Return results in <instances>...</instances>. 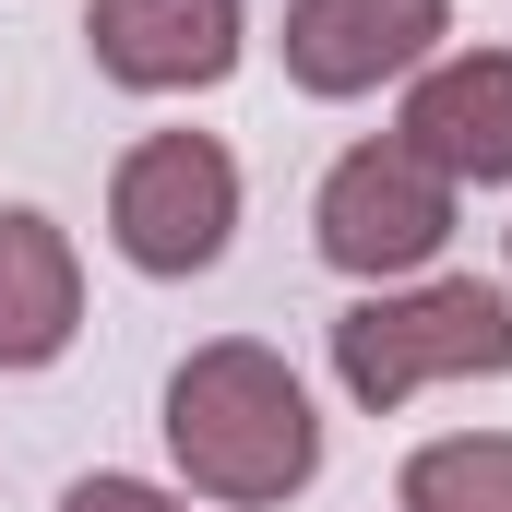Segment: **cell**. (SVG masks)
Returning a JSON list of instances; mask_svg holds the SVG:
<instances>
[{
	"instance_id": "1",
	"label": "cell",
	"mask_w": 512,
	"mask_h": 512,
	"mask_svg": "<svg viewBox=\"0 0 512 512\" xmlns=\"http://www.w3.org/2000/svg\"><path fill=\"white\" fill-rule=\"evenodd\" d=\"M167 453H179V477H191L203 501H227V512L298 501V489L322 477L310 382H298L274 346H251V334L191 346V358L167 370Z\"/></svg>"
},
{
	"instance_id": "2",
	"label": "cell",
	"mask_w": 512,
	"mask_h": 512,
	"mask_svg": "<svg viewBox=\"0 0 512 512\" xmlns=\"http://www.w3.org/2000/svg\"><path fill=\"white\" fill-rule=\"evenodd\" d=\"M512 370V298L477 274H429V286H370L358 310H334V382L370 417L417 405L429 382H501Z\"/></svg>"
},
{
	"instance_id": "3",
	"label": "cell",
	"mask_w": 512,
	"mask_h": 512,
	"mask_svg": "<svg viewBox=\"0 0 512 512\" xmlns=\"http://www.w3.org/2000/svg\"><path fill=\"white\" fill-rule=\"evenodd\" d=\"M108 239L131 274H203L239 239V155L215 131H155L108 179Z\"/></svg>"
},
{
	"instance_id": "4",
	"label": "cell",
	"mask_w": 512,
	"mask_h": 512,
	"mask_svg": "<svg viewBox=\"0 0 512 512\" xmlns=\"http://www.w3.org/2000/svg\"><path fill=\"white\" fill-rule=\"evenodd\" d=\"M310 239L334 274H358V286H393V274H417V262H441L453 239V179L429 167V155H405V143H346L334 155V179H322V203H310Z\"/></svg>"
},
{
	"instance_id": "5",
	"label": "cell",
	"mask_w": 512,
	"mask_h": 512,
	"mask_svg": "<svg viewBox=\"0 0 512 512\" xmlns=\"http://www.w3.org/2000/svg\"><path fill=\"white\" fill-rule=\"evenodd\" d=\"M453 36V0H286V72L298 96H382L417 84Z\"/></svg>"
},
{
	"instance_id": "6",
	"label": "cell",
	"mask_w": 512,
	"mask_h": 512,
	"mask_svg": "<svg viewBox=\"0 0 512 512\" xmlns=\"http://www.w3.org/2000/svg\"><path fill=\"white\" fill-rule=\"evenodd\" d=\"M84 48L131 96H191V84H227L239 72L251 12L239 0H96L84 12Z\"/></svg>"
},
{
	"instance_id": "7",
	"label": "cell",
	"mask_w": 512,
	"mask_h": 512,
	"mask_svg": "<svg viewBox=\"0 0 512 512\" xmlns=\"http://www.w3.org/2000/svg\"><path fill=\"white\" fill-rule=\"evenodd\" d=\"M405 155H429L453 191L477 179H512V48H441L417 84H405V120H393Z\"/></svg>"
},
{
	"instance_id": "8",
	"label": "cell",
	"mask_w": 512,
	"mask_h": 512,
	"mask_svg": "<svg viewBox=\"0 0 512 512\" xmlns=\"http://www.w3.org/2000/svg\"><path fill=\"white\" fill-rule=\"evenodd\" d=\"M84 334V262L36 203H0V370H48Z\"/></svg>"
},
{
	"instance_id": "9",
	"label": "cell",
	"mask_w": 512,
	"mask_h": 512,
	"mask_svg": "<svg viewBox=\"0 0 512 512\" xmlns=\"http://www.w3.org/2000/svg\"><path fill=\"white\" fill-rule=\"evenodd\" d=\"M393 501L405 512H512V429H453V441L405 453Z\"/></svg>"
},
{
	"instance_id": "10",
	"label": "cell",
	"mask_w": 512,
	"mask_h": 512,
	"mask_svg": "<svg viewBox=\"0 0 512 512\" xmlns=\"http://www.w3.org/2000/svg\"><path fill=\"white\" fill-rule=\"evenodd\" d=\"M60 512H191V501H167V489H143V477H72Z\"/></svg>"
}]
</instances>
